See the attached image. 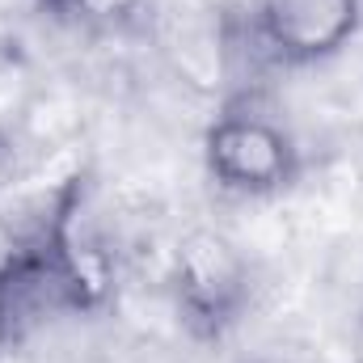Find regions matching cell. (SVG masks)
<instances>
[{"instance_id": "6da1fadb", "label": "cell", "mask_w": 363, "mask_h": 363, "mask_svg": "<svg viewBox=\"0 0 363 363\" xmlns=\"http://www.w3.org/2000/svg\"><path fill=\"white\" fill-rule=\"evenodd\" d=\"M363 21V0H250V13L220 21L224 68L250 60L267 68H317L351 47Z\"/></svg>"}, {"instance_id": "7a4b0ae2", "label": "cell", "mask_w": 363, "mask_h": 363, "mask_svg": "<svg viewBox=\"0 0 363 363\" xmlns=\"http://www.w3.org/2000/svg\"><path fill=\"white\" fill-rule=\"evenodd\" d=\"M203 165H207V178L224 194L274 199L296 182L304 157H300L296 135L274 114H267L258 101L241 97L207 123Z\"/></svg>"}, {"instance_id": "3957f363", "label": "cell", "mask_w": 363, "mask_h": 363, "mask_svg": "<svg viewBox=\"0 0 363 363\" xmlns=\"http://www.w3.org/2000/svg\"><path fill=\"white\" fill-rule=\"evenodd\" d=\"M174 313L194 338H220L250 304V262L220 233H190L169 258Z\"/></svg>"}, {"instance_id": "277c9868", "label": "cell", "mask_w": 363, "mask_h": 363, "mask_svg": "<svg viewBox=\"0 0 363 363\" xmlns=\"http://www.w3.org/2000/svg\"><path fill=\"white\" fill-rule=\"evenodd\" d=\"M43 9L55 21L77 26L85 34H114L135 26V17L144 13V0H43Z\"/></svg>"}, {"instance_id": "5b68a950", "label": "cell", "mask_w": 363, "mask_h": 363, "mask_svg": "<svg viewBox=\"0 0 363 363\" xmlns=\"http://www.w3.org/2000/svg\"><path fill=\"white\" fill-rule=\"evenodd\" d=\"M351 363H363V308L355 313V325H351Z\"/></svg>"}]
</instances>
